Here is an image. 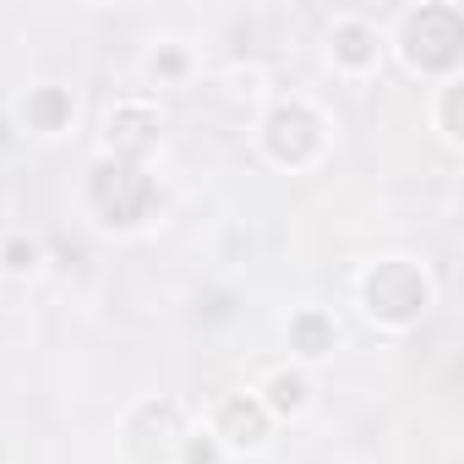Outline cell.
Returning a JSON list of instances; mask_svg holds the SVG:
<instances>
[{
	"label": "cell",
	"instance_id": "1",
	"mask_svg": "<svg viewBox=\"0 0 464 464\" xmlns=\"http://www.w3.org/2000/svg\"><path fill=\"white\" fill-rule=\"evenodd\" d=\"M404 44H410L415 66H453L459 44H464V23L453 6H420L404 23Z\"/></svg>",
	"mask_w": 464,
	"mask_h": 464
},
{
	"label": "cell",
	"instance_id": "2",
	"mask_svg": "<svg viewBox=\"0 0 464 464\" xmlns=\"http://www.w3.org/2000/svg\"><path fill=\"white\" fill-rule=\"evenodd\" d=\"M366 301H372L377 317H393V323H399V317H415V312L426 306V279H420L410 263H388V268L372 274Z\"/></svg>",
	"mask_w": 464,
	"mask_h": 464
},
{
	"label": "cell",
	"instance_id": "3",
	"mask_svg": "<svg viewBox=\"0 0 464 464\" xmlns=\"http://www.w3.org/2000/svg\"><path fill=\"white\" fill-rule=\"evenodd\" d=\"M148 197H153L148 175H137V169H126V164H104V169L93 175V202H99V208H104L115 224H131V218H142Z\"/></svg>",
	"mask_w": 464,
	"mask_h": 464
},
{
	"label": "cell",
	"instance_id": "4",
	"mask_svg": "<svg viewBox=\"0 0 464 464\" xmlns=\"http://www.w3.org/2000/svg\"><path fill=\"white\" fill-rule=\"evenodd\" d=\"M268 142H274L279 159H306V153L317 148V121H312L301 104H285V110H274V121H268Z\"/></svg>",
	"mask_w": 464,
	"mask_h": 464
},
{
	"label": "cell",
	"instance_id": "5",
	"mask_svg": "<svg viewBox=\"0 0 464 464\" xmlns=\"http://www.w3.org/2000/svg\"><path fill=\"white\" fill-rule=\"evenodd\" d=\"M224 431H229V442H257L263 437V410L246 404V399H236V404L224 410Z\"/></svg>",
	"mask_w": 464,
	"mask_h": 464
},
{
	"label": "cell",
	"instance_id": "6",
	"mask_svg": "<svg viewBox=\"0 0 464 464\" xmlns=\"http://www.w3.org/2000/svg\"><path fill=\"white\" fill-rule=\"evenodd\" d=\"M66 115H72V99H66L61 88H44V93H34V99H28V121H34V126H44V131H55Z\"/></svg>",
	"mask_w": 464,
	"mask_h": 464
},
{
	"label": "cell",
	"instance_id": "7",
	"mask_svg": "<svg viewBox=\"0 0 464 464\" xmlns=\"http://www.w3.org/2000/svg\"><path fill=\"white\" fill-rule=\"evenodd\" d=\"M148 131H153V115H148V110H121V115L110 121V137H115L121 148H142Z\"/></svg>",
	"mask_w": 464,
	"mask_h": 464
},
{
	"label": "cell",
	"instance_id": "8",
	"mask_svg": "<svg viewBox=\"0 0 464 464\" xmlns=\"http://www.w3.org/2000/svg\"><path fill=\"white\" fill-rule=\"evenodd\" d=\"M334 50H339L350 66H361V61H372V34H366L361 23H344V28L334 34Z\"/></svg>",
	"mask_w": 464,
	"mask_h": 464
},
{
	"label": "cell",
	"instance_id": "9",
	"mask_svg": "<svg viewBox=\"0 0 464 464\" xmlns=\"http://www.w3.org/2000/svg\"><path fill=\"white\" fill-rule=\"evenodd\" d=\"M295 339H301V350H306V355H323V344H328V328H323L317 317H301V323H295Z\"/></svg>",
	"mask_w": 464,
	"mask_h": 464
},
{
	"label": "cell",
	"instance_id": "10",
	"mask_svg": "<svg viewBox=\"0 0 464 464\" xmlns=\"http://www.w3.org/2000/svg\"><path fill=\"white\" fill-rule=\"evenodd\" d=\"M274 393H279V404H301V382H295V377H279Z\"/></svg>",
	"mask_w": 464,
	"mask_h": 464
},
{
	"label": "cell",
	"instance_id": "11",
	"mask_svg": "<svg viewBox=\"0 0 464 464\" xmlns=\"http://www.w3.org/2000/svg\"><path fill=\"white\" fill-rule=\"evenodd\" d=\"M34 263V246H12V268H28Z\"/></svg>",
	"mask_w": 464,
	"mask_h": 464
}]
</instances>
